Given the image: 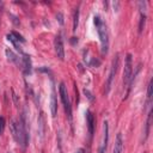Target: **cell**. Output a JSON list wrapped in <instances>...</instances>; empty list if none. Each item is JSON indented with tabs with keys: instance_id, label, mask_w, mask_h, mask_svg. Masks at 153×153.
<instances>
[{
	"instance_id": "cell-1",
	"label": "cell",
	"mask_w": 153,
	"mask_h": 153,
	"mask_svg": "<svg viewBox=\"0 0 153 153\" xmlns=\"http://www.w3.org/2000/svg\"><path fill=\"white\" fill-rule=\"evenodd\" d=\"M11 133L13 139L16 140V142L23 148L25 149L26 146L29 145V134H27V129H26V121H25V115H23L20 117V120H12L11 124Z\"/></svg>"
},
{
	"instance_id": "cell-2",
	"label": "cell",
	"mask_w": 153,
	"mask_h": 153,
	"mask_svg": "<svg viewBox=\"0 0 153 153\" xmlns=\"http://www.w3.org/2000/svg\"><path fill=\"white\" fill-rule=\"evenodd\" d=\"M93 23L96 25V29H97V32H98V36H99V41H100V44H102V53L106 54L108 49H109V33H108L106 24L104 23V20L99 16H94Z\"/></svg>"
},
{
	"instance_id": "cell-3",
	"label": "cell",
	"mask_w": 153,
	"mask_h": 153,
	"mask_svg": "<svg viewBox=\"0 0 153 153\" xmlns=\"http://www.w3.org/2000/svg\"><path fill=\"white\" fill-rule=\"evenodd\" d=\"M59 93H60V98H61V102L65 106V111L67 114V117H68V121L69 123H72V105H71V100H69V96H68V92H67V87L63 82H60V86H59Z\"/></svg>"
},
{
	"instance_id": "cell-4",
	"label": "cell",
	"mask_w": 153,
	"mask_h": 153,
	"mask_svg": "<svg viewBox=\"0 0 153 153\" xmlns=\"http://www.w3.org/2000/svg\"><path fill=\"white\" fill-rule=\"evenodd\" d=\"M131 82H133V59H131V55L128 54L126 56V62H124L123 85H124V87L130 88Z\"/></svg>"
},
{
	"instance_id": "cell-5",
	"label": "cell",
	"mask_w": 153,
	"mask_h": 153,
	"mask_svg": "<svg viewBox=\"0 0 153 153\" xmlns=\"http://www.w3.org/2000/svg\"><path fill=\"white\" fill-rule=\"evenodd\" d=\"M118 55L115 56V59L112 60V65H111V69H110V73H109V76H108V80H106V84H105V93L108 94L110 88H111V85H112V81H114V78L116 75V72H117V68H118Z\"/></svg>"
},
{
	"instance_id": "cell-6",
	"label": "cell",
	"mask_w": 153,
	"mask_h": 153,
	"mask_svg": "<svg viewBox=\"0 0 153 153\" xmlns=\"http://www.w3.org/2000/svg\"><path fill=\"white\" fill-rule=\"evenodd\" d=\"M54 48H55V53H56V56L62 61L65 59V48H63V42H62V37L61 35H57L55 37V41H54Z\"/></svg>"
},
{
	"instance_id": "cell-7",
	"label": "cell",
	"mask_w": 153,
	"mask_h": 153,
	"mask_svg": "<svg viewBox=\"0 0 153 153\" xmlns=\"http://www.w3.org/2000/svg\"><path fill=\"white\" fill-rule=\"evenodd\" d=\"M50 112L53 117H55L57 114V100H56V91L54 85L51 86V93H50Z\"/></svg>"
},
{
	"instance_id": "cell-8",
	"label": "cell",
	"mask_w": 153,
	"mask_h": 153,
	"mask_svg": "<svg viewBox=\"0 0 153 153\" xmlns=\"http://www.w3.org/2000/svg\"><path fill=\"white\" fill-rule=\"evenodd\" d=\"M124 151V142H123V137L122 134L118 133L116 135V141H115V146L112 149V153H123Z\"/></svg>"
},
{
	"instance_id": "cell-9",
	"label": "cell",
	"mask_w": 153,
	"mask_h": 153,
	"mask_svg": "<svg viewBox=\"0 0 153 153\" xmlns=\"http://www.w3.org/2000/svg\"><path fill=\"white\" fill-rule=\"evenodd\" d=\"M22 55H23L22 61H20V63H22V66H23L22 68H23V71H24V73H25V74H30V73H31V69H32L30 56H29V55H26V54H22Z\"/></svg>"
},
{
	"instance_id": "cell-10",
	"label": "cell",
	"mask_w": 153,
	"mask_h": 153,
	"mask_svg": "<svg viewBox=\"0 0 153 153\" xmlns=\"http://www.w3.org/2000/svg\"><path fill=\"white\" fill-rule=\"evenodd\" d=\"M86 122H87V128H88L90 136H92L93 130H94V116L92 115V112L90 110L86 111Z\"/></svg>"
},
{
	"instance_id": "cell-11",
	"label": "cell",
	"mask_w": 153,
	"mask_h": 153,
	"mask_svg": "<svg viewBox=\"0 0 153 153\" xmlns=\"http://www.w3.org/2000/svg\"><path fill=\"white\" fill-rule=\"evenodd\" d=\"M38 133H39L41 137H43L45 134V117H44L43 112H41L38 116Z\"/></svg>"
},
{
	"instance_id": "cell-12",
	"label": "cell",
	"mask_w": 153,
	"mask_h": 153,
	"mask_svg": "<svg viewBox=\"0 0 153 153\" xmlns=\"http://www.w3.org/2000/svg\"><path fill=\"white\" fill-rule=\"evenodd\" d=\"M6 37H7V39H8V41H10V42H11V43L14 45V48H16V49H17L19 53L24 54V53H23V50H22V47H20V44H19V41H18V38H17V37L13 35V32L8 33Z\"/></svg>"
},
{
	"instance_id": "cell-13",
	"label": "cell",
	"mask_w": 153,
	"mask_h": 153,
	"mask_svg": "<svg viewBox=\"0 0 153 153\" xmlns=\"http://www.w3.org/2000/svg\"><path fill=\"white\" fill-rule=\"evenodd\" d=\"M5 54H6V57H7V60H8L10 62H13V63H18V62H19L18 56H17L11 49H6V50H5Z\"/></svg>"
},
{
	"instance_id": "cell-14",
	"label": "cell",
	"mask_w": 153,
	"mask_h": 153,
	"mask_svg": "<svg viewBox=\"0 0 153 153\" xmlns=\"http://www.w3.org/2000/svg\"><path fill=\"white\" fill-rule=\"evenodd\" d=\"M151 122H152V109H149V112H148V116H147V122H146V128H145V140L147 139V136L149 134Z\"/></svg>"
},
{
	"instance_id": "cell-15",
	"label": "cell",
	"mask_w": 153,
	"mask_h": 153,
	"mask_svg": "<svg viewBox=\"0 0 153 153\" xmlns=\"http://www.w3.org/2000/svg\"><path fill=\"white\" fill-rule=\"evenodd\" d=\"M78 23H79V10L75 8L74 14H73V29H72L73 31L76 30V27H78Z\"/></svg>"
},
{
	"instance_id": "cell-16",
	"label": "cell",
	"mask_w": 153,
	"mask_h": 153,
	"mask_svg": "<svg viewBox=\"0 0 153 153\" xmlns=\"http://www.w3.org/2000/svg\"><path fill=\"white\" fill-rule=\"evenodd\" d=\"M147 104L151 106L152 104V79L149 80L148 82V86H147Z\"/></svg>"
},
{
	"instance_id": "cell-17",
	"label": "cell",
	"mask_w": 153,
	"mask_h": 153,
	"mask_svg": "<svg viewBox=\"0 0 153 153\" xmlns=\"http://www.w3.org/2000/svg\"><path fill=\"white\" fill-rule=\"evenodd\" d=\"M145 23H146V14L145 13H141L140 14V23H139V32L141 33L143 27H145Z\"/></svg>"
},
{
	"instance_id": "cell-18",
	"label": "cell",
	"mask_w": 153,
	"mask_h": 153,
	"mask_svg": "<svg viewBox=\"0 0 153 153\" xmlns=\"http://www.w3.org/2000/svg\"><path fill=\"white\" fill-rule=\"evenodd\" d=\"M5 124H6V121L4 117H0V135L4 133V129H5Z\"/></svg>"
},
{
	"instance_id": "cell-19",
	"label": "cell",
	"mask_w": 153,
	"mask_h": 153,
	"mask_svg": "<svg viewBox=\"0 0 153 153\" xmlns=\"http://www.w3.org/2000/svg\"><path fill=\"white\" fill-rule=\"evenodd\" d=\"M56 19L59 20V23H60L61 25L63 24V16H62V13H60V12H59V13L56 14Z\"/></svg>"
},
{
	"instance_id": "cell-20",
	"label": "cell",
	"mask_w": 153,
	"mask_h": 153,
	"mask_svg": "<svg viewBox=\"0 0 153 153\" xmlns=\"http://www.w3.org/2000/svg\"><path fill=\"white\" fill-rule=\"evenodd\" d=\"M84 93L87 96V98H88L90 100H93V97H92V94L90 93V91H88V90H86V88H85V90H84Z\"/></svg>"
},
{
	"instance_id": "cell-21",
	"label": "cell",
	"mask_w": 153,
	"mask_h": 153,
	"mask_svg": "<svg viewBox=\"0 0 153 153\" xmlns=\"http://www.w3.org/2000/svg\"><path fill=\"white\" fill-rule=\"evenodd\" d=\"M105 151H106L105 148H103V147H100V149H99V153H104Z\"/></svg>"
},
{
	"instance_id": "cell-22",
	"label": "cell",
	"mask_w": 153,
	"mask_h": 153,
	"mask_svg": "<svg viewBox=\"0 0 153 153\" xmlns=\"http://www.w3.org/2000/svg\"><path fill=\"white\" fill-rule=\"evenodd\" d=\"M76 153H84V149H82V148H80V149H78V151H76Z\"/></svg>"
}]
</instances>
